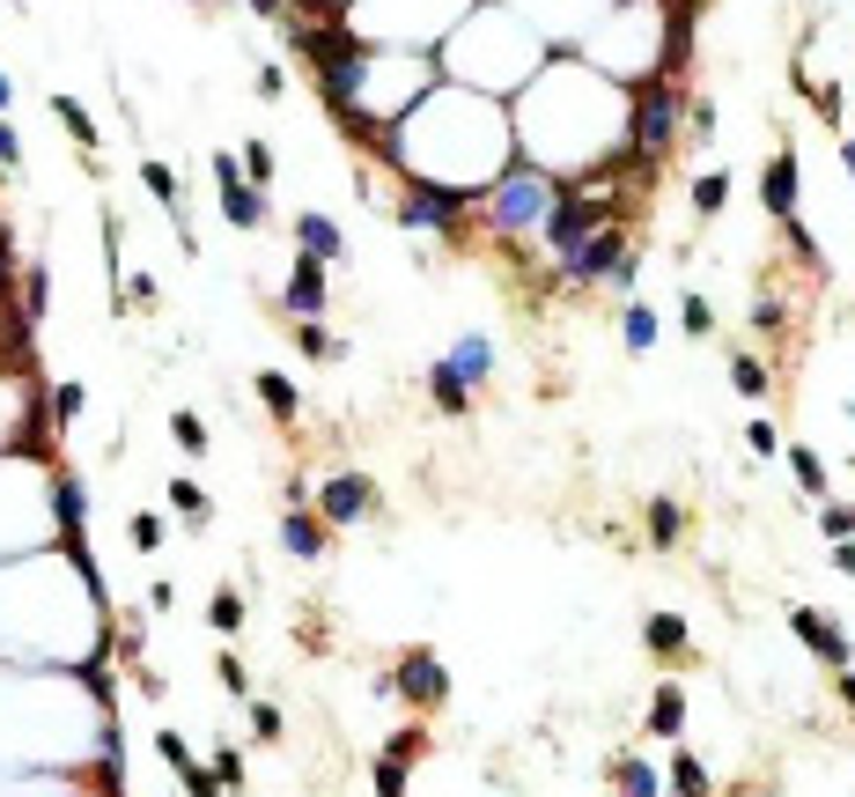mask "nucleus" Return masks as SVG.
<instances>
[{"mask_svg":"<svg viewBox=\"0 0 855 797\" xmlns=\"http://www.w3.org/2000/svg\"><path fill=\"white\" fill-rule=\"evenodd\" d=\"M553 199H561V177H553V171H538V163H509V171L487 185V222L502 229V237H524V229H546Z\"/></svg>","mask_w":855,"mask_h":797,"instance_id":"obj_1","label":"nucleus"},{"mask_svg":"<svg viewBox=\"0 0 855 797\" xmlns=\"http://www.w3.org/2000/svg\"><path fill=\"white\" fill-rule=\"evenodd\" d=\"M671 133H679V89H671V75H657L649 89L635 97V163H657L664 149H671Z\"/></svg>","mask_w":855,"mask_h":797,"instance_id":"obj_2","label":"nucleus"},{"mask_svg":"<svg viewBox=\"0 0 855 797\" xmlns=\"http://www.w3.org/2000/svg\"><path fill=\"white\" fill-rule=\"evenodd\" d=\"M598 229H612V207H605V199H568V193H561V199H553V215H546V244L568 259V251L590 244Z\"/></svg>","mask_w":855,"mask_h":797,"instance_id":"obj_3","label":"nucleus"},{"mask_svg":"<svg viewBox=\"0 0 855 797\" xmlns=\"http://www.w3.org/2000/svg\"><path fill=\"white\" fill-rule=\"evenodd\" d=\"M376 502H384V495H376V480H369V473H332L318 488V517L325 524H362V517H376Z\"/></svg>","mask_w":855,"mask_h":797,"instance_id":"obj_4","label":"nucleus"},{"mask_svg":"<svg viewBox=\"0 0 855 797\" xmlns=\"http://www.w3.org/2000/svg\"><path fill=\"white\" fill-rule=\"evenodd\" d=\"M392 679H398V701H414V709H442V701H450V673H442V657H428V649H406Z\"/></svg>","mask_w":855,"mask_h":797,"instance_id":"obj_5","label":"nucleus"},{"mask_svg":"<svg viewBox=\"0 0 855 797\" xmlns=\"http://www.w3.org/2000/svg\"><path fill=\"white\" fill-rule=\"evenodd\" d=\"M561 266H568V281H612L620 266H627V237H620V222L598 229L590 244H576V251L561 259Z\"/></svg>","mask_w":855,"mask_h":797,"instance_id":"obj_6","label":"nucleus"},{"mask_svg":"<svg viewBox=\"0 0 855 797\" xmlns=\"http://www.w3.org/2000/svg\"><path fill=\"white\" fill-rule=\"evenodd\" d=\"M458 215H464V193H450V185H414V199L398 207L406 229H458Z\"/></svg>","mask_w":855,"mask_h":797,"instance_id":"obj_7","label":"nucleus"},{"mask_svg":"<svg viewBox=\"0 0 855 797\" xmlns=\"http://www.w3.org/2000/svg\"><path fill=\"white\" fill-rule=\"evenodd\" d=\"M281 310H288V318H318V310H325V259H310V251L295 259V274H288V296H281Z\"/></svg>","mask_w":855,"mask_h":797,"instance_id":"obj_8","label":"nucleus"},{"mask_svg":"<svg viewBox=\"0 0 855 797\" xmlns=\"http://www.w3.org/2000/svg\"><path fill=\"white\" fill-rule=\"evenodd\" d=\"M789 621H797V635L811 643V657H826L833 673H848V635H841V627H833L826 613H811V605H797Z\"/></svg>","mask_w":855,"mask_h":797,"instance_id":"obj_9","label":"nucleus"},{"mask_svg":"<svg viewBox=\"0 0 855 797\" xmlns=\"http://www.w3.org/2000/svg\"><path fill=\"white\" fill-rule=\"evenodd\" d=\"M759 199H767V215H775V222H797V155H775V163H767V177H759Z\"/></svg>","mask_w":855,"mask_h":797,"instance_id":"obj_10","label":"nucleus"},{"mask_svg":"<svg viewBox=\"0 0 855 797\" xmlns=\"http://www.w3.org/2000/svg\"><path fill=\"white\" fill-rule=\"evenodd\" d=\"M281 547H288L295 561H318V554H325V524L310 517V510H303V502H295L288 517H281Z\"/></svg>","mask_w":855,"mask_h":797,"instance_id":"obj_11","label":"nucleus"},{"mask_svg":"<svg viewBox=\"0 0 855 797\" xmlns=\"http://www.w3.org/2000/svg\"><path fill=\"white\" fill-rule=\"evenodd\" d=\"M295 244L310 251V259H325V266H332V259L347 251V237H340V222H332V215H303V222H295Z\"/></svg>","mask_w":855,"mask_h":797,"instance_id":"obj_12","label":"nucleus"},{"mask_svg":"<svg viewBox=\"0 0 855 797\" xmlns=\"http://www.w3.org/2000/svg\"><path fill=\"white\" fill-rule=\"evenodd\" d=\"M450 370H458L464 384H487V376H494V348H487V332H464L458 354H450Z\"/></svg>","mask_w":855,"mask_h":797,"instance_id":"obj_13","label":"nucleus"},{"mask_svg":"<svg viewBox=\"0 0 855 797\" xmlns=\"http://www.w3.org/2000/svg\"><path fill=\"white\" fill-rule=\"evenodd\" d=\"M221 207H229V222H237V229L266 222V193H259V185H221Z\"/></svg>","mask_w":855,"mask_h":797,"instance_id":"obj_14","label":"nucleus"},{"mask_svg":"<svg viewBox=\"0 0 855 797\" xmlns=\"http://www.w3.org/2000/svg\"><path fill=\"white\" fill-rule=\"evenodd\" d=\"M259 398H266L273 422H295V414H303V398H295V384L281 370H259Z\"/></svg>","mask_w":855,"mask_h":797,"instance_id":"obj_15","label":"nucleus"},{"mask_svg":"<svg viewBox=\"0 0 855 797\" xmlns=\"http://www.w3.org/2000/svg\"><path fill=\"white\" fill-rule=\"evenodd\" d=\"M428 392H436L442 414H464V406H472V384H464V376L450 370V362H436V370H428Z\"/></svg>","mask_w":855,"mask_h":797,"instance_id":"obj_16","label":"nucleus"},{"mask_svg":"<svg viewBox=\"0 0 855 797\" xmlns=\"http://www.w3.org/2000/svg\"><path fill=\"white\" fill-rule=\"evenodd\" d=\"M642 643L657 649V657H679V649H686V621H679V613H649V621H642Z\"/></svg>","mask_w":855,"mask_h":797,"instance_id":"obj_17","label":"nucleus"},{"mask_svg":"<svg viewBox=\"0 0 855 797\" xmlns=\"http://www.w3.org/2000/svg\"><path fill=\"white\" fill-rule=\"evenodd\" d=\"M649 731H657V739H679V731H686V695H679V687H657V701H649Z\"/></svg>","mask_w":855,"mask_h":797,"instance_id":"obj_18","label":"nucleus"},{"mask_svg":"<svg viewBox=\"0 0 855 797\" xmlns=\"http://www.w3.org/2000/svg\"><path fill=\"white\" fill-rule=\"evenodd\" d=\"M679 532H686V510L671 495H657L649 502V539H657V547H679Z\"/></svg>","mask_w":855,"mask_h":797,"instance_id":"obj_19","label":"nucleus"},{"mask_svg":"<svg viewBox=\"0 0 855 797\" xmlns=\"http://www.w3.org/2000/svg\"><path fill=\"white\" fill-rule=\"evenodd\" d=\"M52 119L67 125L74 141H81V149H97V119H89V111H81V103H74V97H52Z\"/></svg>","mask_w":855,"mask_h":797,"instance_id":"obj_20","label":"nucleus"},{"mask_svg":"<svg viewBox=\"0 0 855 797\" xmlns=\"http://www.w3.org/2000/svg\"><path fill=\"white\" fill-rule=\"evenodd\" d=\"M295 348L310 354V362H332V354H340V340H332L318 318H295Z\"/></svg>","mask_w":855,"mask_h":797,"instance_id":"obj_21","label":"nucleus"},{"mask_svg":"<svg viewBox=\"0 0 855 797\" xmlns=\"http://www.w3.org/2000/svg\"><path fill=\"white\" fill-rule=\"evenodd\" d=\"M171 510H177V517H193V524H207V517H215L207 488H193V480H171Z\"/></svg>","mask_w":855,"mask_h":797,"instance_id":"obj_22","label":"nucleus"},{"mask_svg":"<svg viewBox=\"0 0 855 797\" xmlns=\"http://www.w3.org/2000/svg\"><path fill=\"white\" fill-rule=\"evenodd\" d=\"M627 348H635V354H649V348H657V310L627 303Z\"/></svg>","mask_w":855,"mask_h":797,"instance_id":"obj_23","label":"nucleus"},{"mask_svg":"<svg viewBox=\"0 0 855 797\" xmlns=\"http://www.w3.org/2000/svg\"><path fill=\"white\" fill-rule=\"evenodd\" d=\"M723 199H731V177H723V171H701V177H693V207H701V215H715Z\"/></svg>","mask_w":855,"mask_h":797,"instance_id":"obj_24","label":"nucleus"},{"mask_svg":"<svg viewBox=\"0 0 855 797\" xmlns=\"http://www.w3.org/2000/svg\"><path fill=\"white\" fill-rule=\"evenodd\" d=\"M620 797H657V768L649 761H620Z\"/></svg>","mask_w":855,"mask_h":797,"instance_id":"obj_25","label":"nucleus"},{"mask_svg":"<svg viewBox=\"0 0 855 797\" xmlns=\"http://www.w3.org/2000/svg\"><path fill=\"white\" fill-rule=\"evenodd\" d=\"M789 466H797V480H804L811 495H826V458H819V450L797 444V450H789Z\"/></svg>","mask_w":855,"mask_h":797,"instance_id":"obj_26","label":"nucleus"},{"mask_svg":"<svg viewBox=\"0 0 855 797\" xmlns=\"http://www.w3.org/2000/svg\"><path fill=\"white\" fill-rule=\"evenodd\" d=\"M207 621H215L221 635H237V627H244V598H237V591H215V605H207Z\"/></svg>","mask_w":855,"mask_h":797,"instance_id":"obj_27","label":"nucleus"},{"mask_svg":"<svg viewBox=\"0 0 855 797\" xmlns=\"http://www.w3.org/2000/svg\"><path fill=\"white\" fill-rule=\"evenodd\" d=\"M819 532H826V539H855V502H826V510H819Z\"/></svg>","mask_w":855,"mask_h":797,"instance_id":"obj_28","label":"nucleus"},{"mask_svg":"<svg viewBox=\"0 0 855 797\" xmlns=\"http://www.w3.org/2000/svg\"><path fill=\"white\" fill-rule=\"evenodd\" d=\"M81 406H89V392H81V384H59V392H52V422L74 428V414H81Z\"/></svg>","mask_w":855,"mask_h":797,"instance_id":"obj_29","label":"nucleus"},{"mask_svg":"<svg viewBox=\"0 0 855 797\" xmlns=\"http://www.w3.org/2000/svg\"><path fill=\"white\" fill-rule=\"evenodd\" d=\"M671 783H679L686 797H709V768H701V761H686V753L671 761Z\"/></svg>","mask_w":855,"mask_h":797,"instance_id":"obj_30","label":"nucleus"},{"mask_svg":"<svg viewBox=\"0 0 855 797\" xmlns=\"http://www.w3.org/2000/svg\"><path fill=\"white\" fill-rule=\"evenodd\" d=\"M45 303H52V288H45V266H30V274H23V318H45Z\"/></svg>","mask_w":855,"mask_h":797,"instance_id":"obj_31","label":"nucleus"},{"mask_svg":"<svg viewBox=\"0 0 855 797\" xmlns=\"http://www.w3.org/2000/svg\"><path fill=\"white\" fill-rule=\"evenodd\" d=\"M171 436H177L185 450H193V458L207 450V422H199V414H171Z\"/></svg>","mask_w":855,"mask_h":797,"instance_id":"obj_32","label":"nucleus"},{"mask_svg":"<svg viewBox=\"0 0 855 797\" xmlns=\"http://www.w3.org/2000/svg\"><path fill=\"white\" fill-rule=\"evenodd\" d=\"M376 797H406V761H392V753L376 761Z\"/></svg>","mask_w":855,"mask_h":797,"instance_id":"obj_33","label":"nucleus"},{"mask_svg":"<svg viewBox=\"0 0 855 797\" xmlns=\"http://www.w3.org/2000/svg\"><path fill=\"white\" fill-rule=\"evenodd\" d=\"M141 185H147L155 199H163V207H177V177L163 171V163H141Z\"/></svg>","mask_w":855,"mask_h":797,"instance_id":"obj_34","label":"nucleus"},{"mask_svg":"<svg viewBox=\"0 0 855 797\" xmlns=\"http://www.w3.org/2000/svg\"><path fill=\"white\" fill-rule=\"evenodd\" d=\"M731 376H737V392H767V370H759V362H753V354H737V362H731Z\"/></svg>","mask_w":855,"mask_h":797,"instance_id":"obj_35","label":"nucleus"},{"mask_svg":"<svg viewBox=\"0 0 855 797\" xmlns=\"http://www.w3.org/2000/svg\"><path fill=\"white\" fill-rule=\"evenodd\" d=\"M244 171H251V185L266 193V177H273V149H266V141H251V149H244Z\"/></svg>","mask_w":855,"mask_h":797,"instance_id":"obj_36","label":"nucleus"},{"mask_svg":"<svg viewBox=\"0 0 855 797\" xmlns=\"http://www.w3.org/2000/svg\"><path fill=\"white\" fill-rule=\"evenodd\" d=\"M177 783H185L193 797H221V783H215L207 768H199V761H185V768H177Z\"/></svg>","mask_w":855,"mask_h":797,"instance_id":"obj_37","label":"nucleus"},{"mask_svg":"<svg viewBox=\"0 0 855 797\" xmlns=\"http://www.w3.org/2000/svg\"><path fill=\"white\" fill-rule=\"evenodd\" d=\"M215 783H221V790H237V783H244V753H229V746H221V761H215Z\"/></svg>","mask_w":855,"mask_h":797,"instance_id":"obj_38","label":"nucleus"},{"mask_svg":"<svg viewBox=\"0 0 855 797\" xmlns=\"http://www.w3.org/2000/svg\"><path fill=\"white\" fill-rule=\"evenodd\" d=\"M155 753H163V761H171V775L185 768V761H193V753H185V739H177V731H155Z\"/></svg>","mask_w":855,"mask_h":797,"instance_id":"obj_39","label":"nucleus"},{"mask_svg":"<svg viewBox=\"0 0 855 797\" xmlns=\"http://www.w3.org/2000/svg\"><path fill=\"white\" fill-rule=\"evenodd\" d=\"M221 687H229L237 701H251V679H244V665H237V657H221Z\"/></svg>","mask_w":855,"mask_h":797,"instance_id":"obj_40","label":"nucleus"},{"mask_svg":"<svg viewBox=\"0 0 855 797\" xmlns=\"http://www.w3.org/2000/svg\"><path fill=\"white\" fill-rule=\"evenodd\" d=\"M686 332H715V310L701 296H686Z\"/></svg>","mask_w":855,"mask_h":797,"instance_id":"obj_41","label":"nucleus"},{"mask_svg":"<svg viewBox=\"0 0 855 797\" xmlns=\"http://www.w3.org/2000/svg\"><path fill=\"white\" fill-rule=\"evenodd\" d=\"M745 436H753V450H759V458H775V450H782V436H775V422H753V428H745Z\"/></svg>","mask_w":855,"mask_h":797,"instance_id":"obj_42","label":"nucleus"},{"mask_svg":"<svg viewBox=\"0 0 855 797\" xmlns=\"http://www.w3.org/2000/svg\"><path fill=\"white\" fill-rule=\"evenodd\" d=\"M15 163H23V141H15V125L0 119V171H15Z\"/></svg>","mask_w":855,"mask_h":797,"instance_id":"obj_43","label":"nucleus"},{"mask_svg":"<svg viewBox=\"0 0 855 797\" xmlns=\"http://www.w3.org/2000/svg\"><path fill=\"white\" fill-rule=\"evenodd\" d=\"M133 547H163V524H155V517H133Z\"/></svg>","mask_w":855,"mask_h":797,"instance_id":"obj_44","label":"nucleus"},{"mask_svg":"<svg viewBox=\"0 0 855 797\" xmlns=\"http://www.w3.org/2000/svg\"><path fill=\"white\" fill-rule=\"evenodd\" d=\"M251 723H259V731L273 739V731H281V709H273V701H251Z\"/></svg>","mask_w":855,"mask_h":797,"instance_id":"obj_45","label":"nucleus"},{"mask_svg":"<svg viewBox=\"0 0 855 797\" xmlns=\"http://www.w3.org/2000/svg\"><path fill=\"white\" fill-rule=\"evenodd\" d=\"M8 103H15V89H8V75H0V119H8Z\"/></svg>","mask_w":855,"mask_h":797,"instance_id":"obj_46","label":"nucleus"},{"mask_svg":"<svg viewBox=\"0 0 855 797\" xmlns=\"http://www.w3.org/2000/svg\"><path fill=\"white\" fill-rule=\"evenodd\" d=\"M841 695H848V709H855V673H841Z\"/></svg>","mask_w":855,"mask_h":797,"instance_id":"obj_47","label":"nucleus"}]
</instances>
